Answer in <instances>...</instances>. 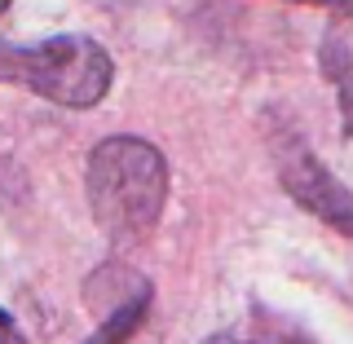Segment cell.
Wrapping results in <instances>:
<instances>
[{
    "label": "cell",
    "mask_w": 353,
    "mask_h": 344,
    "mask_svg": "<svg viewBox=\"0 0 353 344\" xmlns=\"http://www.w3.org/2000/svg\"><path fill=\"white\" fill-rule=\"evenodd\" d=\"M88 208L110 243H141L159 225L168 199V163L141 137H106L88 154Z\"/></svg>",
    "instance_id": "6da1fadb"
},
{
    "label": "cell",
    "mask_w": 353,
    "mask_h": 344,
    "mask_svg": "<svg viewBox=\"0 0 353 344\" xmlns=\"http://www.w3.org/2000/svg\"><path fill=\"white\" fill-rule=\"evenodd\" d=\"M110 53L88 36H53L44 44H5L0 40V84H27L44 102L71 110L97 106L110 88Z\"/></svg>",
    "instance_id": "7a4b0ae2"
},
{
    "label": "cell",
    "mask_w": 353,
    "mask_h": 344,
    "mask_svg": "<svg viewBox=\"0 0 353 344\" xmlns=\"http://www.w3.org/2000/svg\"><path fill=\"white\" fill-rule=\"evenodd\" d=\"M279 181H283V190L292 194L296 203L305 208V212H314L318 221H327L331 230H340V234L353 239V194L327 172V163L318 159L309 146L283 150V159H279Z\"/></svg>",
    "instance_id": "3957f363"
},
{
    "label": "cell",
    "mask_w": 353,
    "mask_h": 344,
    "mask_svg": "<svg viewBox=\"0 0 353 344\" xmlns=\"http://www.w3.org/2000/svg\"><path fill=\"white\" fill-rule=\"evenodd\" d=\"M146 309H150V287L141 283V287H137V296H132V301L124 296V301H119V305L106 314V323L97 327V336H88L84 344H124L132 331L146 323Z\"/></svg>",
    "instance_id": "277c9868"
},
{
    "label": "cell",
    "mask_w": 353,
    "mask_h": 344,
    "mask_svg": "<svg viewBox=\"0 0 353 344\" xmlns=\"http://www.w3.org/2000/svg\"><path fill=\"white\" fill-rule=\"evenodd\" d=\"M323 66H327V75L336 80V88H340V97H345V106L349 115H345V132L353 137V66H349V53H345V44L340 40H327V49H323Z\"/></svg>",
    "instance_id": "5b68a950"
},
{
    "label": "cell",
    "mask_w": 353,
    "mask_h": 344,
    "mask_svg": "<svg viewBox=\"0 0 353 344\" xmlns=\"http://www.w3.org/2000/svg\"><path fill=\"white\" fill-rule=\"evenodd\" d=\"M243 344H309V340L301 336V331L274 323V318H256V327H252V336L243 340Z\"/></svg>",
    "instance_id": "8992f818"
},
{
    "label": "cell",
    "mask_w": 353,
    "mask_h": 344,
    "mask_svg": "<svg viewBox=\"0 0 353 344\" xmlns=\"http://www.w3.org/2000/svg\"><path fill=\"white\" fill-rule=\"evenodd\" d=\"M0 344H27V336L18 331V323L5 314V309H0Z\"/></svg>",
    "instance_id": "52a82bcc"
},
{
    "label": "cell",
    "mask_w": 353,
    "mask_h": 344,
    "mask_svg": "<svg viewBox=\"0 0 353 344\" xmlns=\"http://www.w3.org/2000/svg\"><path fill=\"white\" fill-rule=\"evenodd\" d=\"M292 5H345V0H292Z\"/></svg>",
    "instance_id": "ba28073f"
}]
</instances>
